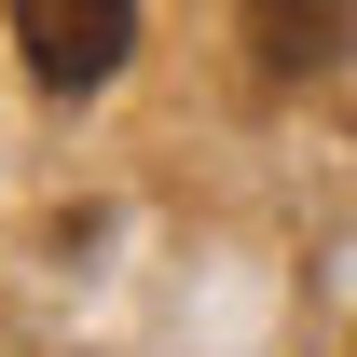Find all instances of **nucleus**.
I'll list each match as a JSON object with an SVG mask.
<instances>
[{
	"label": "nucleus",
	"mask_w": 357,
	"mask_h": 357,
	"mask_svg": "<svg viewBox=\"0 0 357 357\" xmlns=\"http://www.w3.org/2000/svg\"><path fill=\"white\" fill-rule=\"evenodd\" d=\"M124 42H137V0H14V55L55 96H96L124 69Z\"/></svg>",
	"instance_id": "1"
},
{
	"label": "nucleus",
	"mask_w": 357,
	"mask_h": 357,
	"mask_svg": "<svg viewBox=\"0 0 357 357\" xmlns=\"http://www.w3.org/2000/svg\"><path fill=\"white\" fill-rule=\"evenodd\" d=\"M357 28V0H248V55H261L275 83H303V69H330Z\"/></svg>",
	"instance_id": "2"
}]
</instances>
